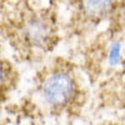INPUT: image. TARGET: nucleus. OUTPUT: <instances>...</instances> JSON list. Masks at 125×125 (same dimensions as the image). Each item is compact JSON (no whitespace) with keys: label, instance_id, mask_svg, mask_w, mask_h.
<instances>
[{"label":"nucleus","instance_id":"obj_1","mask_svg":"<svg viewBox=\"0 0 125 125\" xmlns=\"http://www.w3.org/2000/svg\"><path fill=\"white\" fill-rule=\"evenodd\" d=\"M40 96L55 113L78 110L84 98V88L76 65L64 58L55 59L40 80Z\"/></svg>","mask_w":125,"mask_h":125},{"label":"nucleus","instance_id":"obj_2","mask_svg":"<svg viewBox=\"0 0 125 125\" xmlns=\"http://www.w3.org/2000/svg\"><path fill=\"white\" fill-rule=\"evenodd\" d=\"M69 33L73 36H88L106 26L113 33L125 15V0H69Z\"/></svg>","mask_w":125,"mask_h":125},{"label":"nucleus","instance_id":"obj_3","mask_svg":"<svg viewBox=\"0 0 125 125\" xmlns=\"http://www.w3.org/2000/svg\"><path fill=\"white\" fill-rule=\"evenodd\" d=\"M5 75H6V70H5V65L4 62L0 60V90L5 84Z\"/></svg>","mask_w":125,"mask_h":125},{"label":"nucleus","instance_id":"obj_4","mask_svg":"<svg viewBox=\"0 0 125 125\" xmlns=\"http://www.w3.org/2000/svg\"><path fill=\"white\" fill-rule=\"evenodd\" d=\"M115 83H118V84L123 88V91L125 93V69H124V71H123V73H120V74L116 76Z\"/></svg>","mask_w":125,"mask_h":125}]
</instances>
